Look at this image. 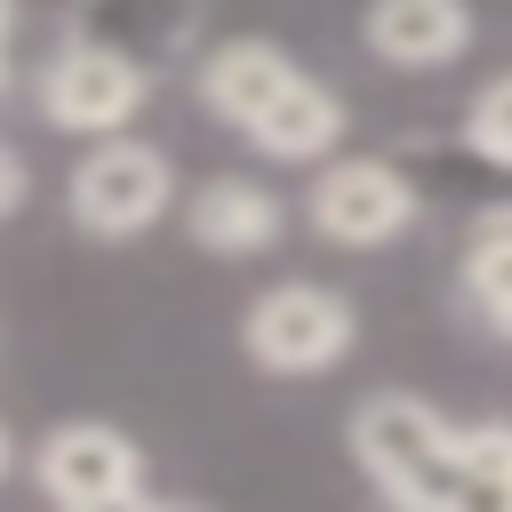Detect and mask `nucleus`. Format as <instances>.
I'll return each instance as SVG.
<instances>
[{
    "label": "nucleus",
    "mask_w": 512,
    "mask_h": 512,
    "mask_svg": "<svg viewBox=\"0 0 512 512\" xmlns=\"http://www.w3.org/2000/svg\"><path fill=\"white\" fill-rule=\"evenodd\" d=\"M40 104H48V120L72 128V136H112V128H128L136 104H144V72H136L128 56H112V48H64V56L48 64V80H40Z\"/></svg>",
    "instance_id": "423d86ee"
},
{
    "label": "nucleus",
    "mask_w": 512,
    "mask_h": 512,
    "mask_svg": "<svg viewBox=\"0 0 512 512\" xmlns=\"http://www.w3.org/2000/svg\"><path fill=\"white\" fill-rule=\"evenodd\" d=\"M472 40V8L464 0H368V48L384 64L432 72L448 56H464Z\"/></svg>",
    "instance_id": "0eeeda50"
},
{
    "label": "nucleus",
    "mask_w": 512,
    "mask_h": 512,
    "mask_svg": "<svg viewBox=\"0 0 512 512\" xmlns=\"http://www.w3.org/2000/svg\"><path fill=\"white\" fill-rule=\"evenodd\" d=\"M40 488L56 504H72V512H112V504H128L144 488V472H136L128 432H112V424H56L40 440Z\"/></svg>",
    "instance_id": "39448f33"
},
{
    "label": "nucleus",
    "mask_w": 512,
    "mask_h": 512,
    "mask_svg": "<svg viewBox=\"0 0 512 512\" xmlns=\"http://www.w3.org/2000/svg\"><path fill=\"white\" fill-rule=\"evenodd\" d=\"M0 472H8V432H0Z\"/></svg>",
    "instance_id": "2eb2a0df"
},
{
    "label": "nucleus",
    "mask_w": 512,
    "mask_h": 512,
    "mask_svg": "<svg viewBox=\"0 0 512 512\" xmlns=\"http://www.w3.org/2000/svg\"><path fill=\"white\" fill-rule=\"evenodd\" d=\"M408 216H416V184L392 160H336L312 184V224L336 248H384L408 232Z\"/></svg>",
    "instance_id": "20e7f679"
},
{
    "label": "nucleus",
    "mask_w": 512,
    "mask_h": 512,
    "mask_svg": "<svg viewBox=\"0 0 512 512\" xmlns=\"http://www.w3.org/2000/svg\"><path fill=\"white\" fill-rule=\"evenodd\" d=\"M296 80V64L272 48V40H224V48H208V64H200V96L224 112V120H256L280 88Z\"/></svg>",
    "instance_id": "9d476101"
},
{
    "label": "nucleus",
    "mask_w": 512,
    "mask_h": 512,
    "mask_svg": "<svg viewBox=\"0 0 512 512\" xmlns=\"http://www.w3.org/2000/svg\"><path fill=\"white\" fill-rule=\"evenodd\" d=\"M336 128H344V104H336L312 72H296V80L248 120V144L272 152V160H320V152L336 144Z\"/></svg>",
    "instance_id": "1a4fd4ad"
},
{
    "label": "nucleus",
    "mask_w": 512,
    "mask_h": 512,
    "mask_svg": "<svg viewBox=\"0 0 512 512\" xmlns=\"http://www.w3.org/2000/svg\"><path fill=\"white\" fill-rule=\"evenodd\" d=\"M504 336H512V328H504Z\"/></svg>",
    "instance_id": "f3484780"
},
{
    "label": "nucleus",
    "mask_w": 512,
    "mask_h": 512,
    "mask_svg": "<svg viewBox=\"0 0 512 512\" xmlns=\"http://www.w3.org/2000/svg\"><path fill=\"white\" fill-rule=\"evenodd\" d=\"M352 448H360L368 480H376L392 504H416V512L456 504V432H448L424 400H408V392H376V400H360V416H352Z\"/></svg>",
    "instance_id": "f257e3e1"
},
{
    "label": "nucleus",
    "mask_w": 512,
    "mask_h": 512,
    "mask_svg": "<svg viewBox=\"0 0 512 512\" xmlns=\"http://www.w3.org/2000/svg\"><path fill=\"white\" fill-rule=\"evenodd\" d=\"M0 24H8V8H0Z\"/></svg>",
    "instance_id": "dca6fc26"
},
{
    "label": "nucleus",
    "mask_w": 512,
    "mask_h": 512,
    "mask_svg": "<svg viewBox=\"0 0 512 512\" xmlns=\"http://www.w3.org/2000/svg\"><path fill=\"white\" fill-rule=\"evenodd\" d=\"M168 208V160L152 144H128V136H96V152H80L72 168V216L104 240H128L144 224H160Z\"/></svg>",
    "instance_id": "7ed1b4c3"
},
{
    "label": "nucleus",
    "mask_w": 512,
    "mask_h": 512,
    "mask_svg": "<svg viewBox=\"0 0 512 512\" xmlns=\"http://www.w3.org/2000/svg\"><path fill=\"white\" fill-rule=\"evenodd\" d=\"M16 200H24V168H16V152L0 144V216H8Z\"/></svg>",
    "instance_id": "4468645a"
},
{
    "label": "nucleus",
    "mask_w": 512,
    "mask_h": 512,
    "mask_svg": "<svg viewBox=\"0 0 512 512\" xmlns=\"http://www.w3.org/2000/svg\"><path fill=\"white\" fill-rule=\"evenodd\" d=\"M192 240L208 256H256V248L280 240V200L248 176H216V184L192 192Z\"/></svg>",
    "instance_id": "6e6552de"
},
{
    "label": "nucleus",
    "mask_w": 512,
    "mask_h": 512,
    "mask_svg": "<svg viewBox=\"0 0 512 512\" xmlns=\"http://www.w3.org/2000/svg\"><path fill=\"white\" fill-rule=\"evenodd\" d=\"M472 144H480L488 160H504V168H512V72H504V80H488V88L472 96Z\"/></svg>",
    "instance_id": "ddd939ff"
},
{
    "label": "nucleus",
    "mask_w": 512,
    "mask_h": 512,
    "mask_svg": "<svg viewBox=\"0 0 512 512\" xmlns=\"http://www.w3.org/2000/svg\"><path fill=\"white\" fill-rule=\"evenodd\" d=\"M456 504H472V512H512V424H472V432H456Z\"/></svg>",
    "instance_id": "9b49d317"
},
{
    "label": "nucleus",
    "mask_w": 512,
    "mask_h": 512,
    "mask_svg": "<svg viewBox=\"0 0 512 512\" xmlns=\"http://www.w3.org/2000/svg\"><path fill=\"white\" fill-rule=\"evenodd\" d=\"M464 288L496 312V328H512V224H488L464 256Z\"/></svg>",
    "instance_id": "f8f14e48"
},
{
    "label": "nucleus",
    "mask_w": 512,
    "mask_h": 512,
    "mask_svg": "<svg viewBox=\"0 0 512 512\" xmlns=\"http://www.w3.org/2000/svg\"><path fill=\"white\" fill-rule=\"evenodd\" d=\"M248 336V360L272 368V376H320L352 352V304L320 280H288V288H264L240 320Z\"/></svg>",
    "instance_id": "f03ea898"
}]
</instances>
